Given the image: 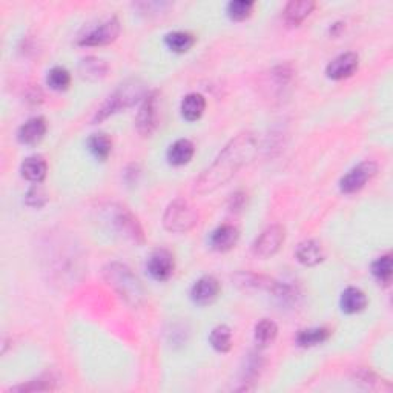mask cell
I'll return each instance as SVG.
<instances>
[{
  "label": "cell",
  "mask_w": 393,
  "mask_h": 393,
  "mask_svg": "<svg viewBox=\"0 0 393 393\" xmlns=\"http://www.w3.org/2000/svg\"><path fill=\"white\" fill-rule=\"evenodd\" d=\"M258 151V140L254 133H241L230 140L208 170L195 180L194 192L198 195L211 194L226 185L243 166L251 163Z\"/></svg>",
  "instance_id": "6da1fadb"
},
{
  "label": "cell",
  "mask_w": 393,
  "mask_h": 393,
  "mask_svg": "<svg viewBox=\"0 0 393 393\" xmlns=\"http://www.w3.org/2000/svg\"><path fill=\"white\" fill-rule=\"evenodd\" d=\"M103 278L106 284L114 289L118 297L124 299L129 306H133V308H139L145 301L143 284L128 266L116 263V261L106 265L103 267Z\"/></svg>",
  "instance_id": "7a4b0ae2"
},
{
  "label": "cell",
  "mask_w": 393,
  "mask_h": 393,
  "mask_svg": "<svg viewBox=\"0 0 393 393\" xmlns=\"http://www.w3.org/2000/svg\"><path fill=\"white\" fill-rule=\"evenodd\" d=\"M146 85L139 79H131L122 83L112 94L106 98V102L100 106L96 114V122H102L109 116L120 112L135 105L139 100L146 97Z\"/></svg>",
  "instance_id": "3957f363"
},
{
  "label": "cell",
  "mask_w": 393,
  "mask_h": 393,
  "mask_svg": "<svg viewBox=\"0 0 393 393\" xmlns=\"http://www.w3.org/2000/svg\"><path fill=\"white\" fill-rule=\"evenodd\" d=\"M198 223V212L186 200H174L163 215V226L174 234L188 232Z\"/></svg>",
  "instance_id": "277c9868"
},
{
  "label": "cell",
  "mask_w": 393,
  "mask_h": 393,
  "mask_svg": "<svg viewBox=\"0 0 393 393\" xmlns=\"http://www.w3.org/2000/svg\"><path fill=\"white\" fill-rule=\"evenodd\" d=\"M109 209L111 226L114 228L116 232L122 235L124 240L133 241L135 245H141L145 241V235H143V229L139 220L133 215V212L118 204L111 206Z\"/></svg>",
  "instance_id": "5b68a950"
},
{
  "label": "cell",
  "mask_w": 393,
  "mask_h": 393,
  "mask_svg": "<svg viewBox=\"0 0 393 393\" xmlns=\"http://www.w3.org/2000/svg\"><path fill=\"white\" fill-rule=\"evenodd\" d=\"M160 96L159 92H149L146 97L141 100L139 114H137V129L145 137L154 134V131L159 128L160 122Z\"/></svg>",
  "instance_id": "8992f818"
},
{
  "label": "cell",
  "mask_w": 393,
  "mask_h": 393,
  "mask_svg": "<svg viewBox=\"0 0 393 393\" xmlns=\"http://www.w3.org/2000/svg\"><path fill=\"white\" fill-rule=\"evenodd\" d=\"M286 230L280 224H272L267 229H265L257 239H255L252 245V254L257 258H269L275 255L280 247L284 243Z\"/></svg>",
  "instance_id": "52a82bcc"
},
{
  "label": "cell",
  "mask_w": 393,
  "mask_h": 393,
  "mask_svg": "<svg viewBox=\"0 0 393 393\" xmlns=\"http://www.w3.org/2000/svg\"><path fill=\"white\" fill-rule=\"evenodd\" d=\"M378 172V165L375 161L366 160L363 163L357 165L352 167L344 177L341 178L340 182V189L342 194H353V192H358L360 189H363L367 182L377 176Z\"/></svg>",
  "instance_id": "ba28073f"
},
{
  "label": "cell",
  "mask_w": 393,
  "mask_h": 393,
  "mask_svg": "<svg viewBox=\"0 0 393 393\" xmlns=\"http://www.w3.org/2000/svg\"><path fill=\"white\" fill-rule=\"evenodd\" d=\"M120 34V23L117 17H111L108 21L98 23L97 27L91 28L88 33L79 39V45L82 46H102L114 42Z\"/></svg>",
  "instance_id": "9c48e42d"
},
{
  "label": "cell",
  "mask_w": 393,
  "mask_h": 393,
  "mask_svg": "<svg viewBox=\"0 0 393 393\" xmlns=\"http://www.w3.org/2000/svg\"><path fill=\"white\" fill-rule=\"evenodd\" d=\"M148 272L151 273V277L157 282H165L170 278L174 269H176V260L174 255L166 251V249H157L154 251L148 258Z\"/></svg>",
  "instance_id": "30bf717a"
},
{
  "label": "cell",
  "mask_w": 393,
  "mask_h": 393,
  "mask_svg": "<svg viewBox=\"0 0 393 393\" xmlns=\"http://www.w3.org/2000/svg\"><path fill=\"white\" fill-rule=\"evenodd\" d=\"M358 55L355 53H344L335 57L326 68V74L332 80H342L355 74L358 70Z\"/></svg>",
  "instance_id": "8fae6325"
},
{
  "label": "cell",
  "mask_w": 393,
  "mask_h": 393,
  "mask_svg": "<svg viewBox=\"0 0 393 393\" xmlns=\"http://www.w3.org/2000/svg\"><path fill=\"white\" fill-rule=\"evenodd\" d=\"M220 283L215 277L206 275L198 280V282L192 286L191 297L192 301L200 306H208L214 303L215 299L220 295Z\"/></svg>",
  "instance_id": "7c38bea8"
},
{
  "label": "cell",
  "mask_w": 393,
  "mask_h": 393,
  "mask_svg": "<svg viewBox=\"0 0 393 393\" xmlns=\"http://www.w3.org/2000/svg\"><path fill=\"white\" fill-rule=\"evenodd\" d=\"M240 234L239 229L232 224H221L218 226L214 232L211 234V246L218 252H226L230 249L235 247L236 243H239Z\"/></svg>",
  "instance_id": "4fadbf2b"
},
{
  "label": "cell",
  "mask_w": 393,
  "mask_h": 393,
  "mask_svg": "<svg viewBox=\"0 0 393 393\" xmlns=\"http://www.w3.org/2000/svg\"><path fill=\"white\" fill-rule=\"evenodd\" d=\"M46 120L43 117H33L27 123H23L18 129V140L23 145H36L46 134Z\"/></svg>",
  "instance_id": "5bb4252c"
},
{
  "label": "cell",
  "mask_w": 393,
  "mask_h": 393,
  "mask_svg": "<svg viewBox=\"0 0 393 393\" xmlns=\"http://www.w3.org/2000/svg\"><path fill=\"white\" fill-rule=\"evenodd\" d=\"M295 257L304 266H316L324 260V249L320 241L306 240L298 245Z\"/></svg>",
  "instance_id": "9a60e30c"
},
{
  "label": "cell",
  "mask_w": 393,
  "mask_h": 393,
  "mask_svg": "<svg viewBox=\"0 0 393 393\" xmlns=\"http://www.w3.org/2000/svg\"><path fill=\"white\" fill-rule=\"evenodd\" d=\"M194 143L188 139H180L174 141L170 149H167V161L174 166H183L189 163L191 159L194 157Z\"/></svg>",
  "instance_id": "2e32d148"
},
{
  "label": "cell",
  "mask_w": 393,
  "mask_h": 393,
  "mask_svg": "<svg viewBox=\"0 0 393 393\" xmlns=\"http://www.w3.org/2000/svg\"><path fill=\"white\" fill-rule=\"evenodd\" d=\"M46 171L48 165L45 159L40 157V155H31V157L23 160V163L21 166L22 177L33 183H40L42 180L46 177Z\"/></svg>",
  "instance_id": "e0dca14e"
},
{
  "label": "cell",
  "mask_w": 393,
  "mask_h": 393,
  "mask_svg": "<svg viewBox=\"0 0 393 393\" xmlns=\"http://www.w3.org/2000/svg\"><path fill=\"white\" fill-rule=\"evenodd\" d=\"M340 306L344 314H358L367 306V297L361 289L358 288H347L341 294Z\"/></svg>",
  "instance_id": "ac0fdd59"
},
{
  "label": "cell",
  "mask_w": 393,
  "mask_h": 393,
  "mask_svg": "<svg viewBox=\"0 0 393 393\" xmlns=\"http://www.w3.org/2000/svg\"><path fill=\"white\" fill-rule=\"evenodd\" d=\"M314 8L315 3L312 0H292L284 8V21L289 25H299Z\"/></svg>",
  "instance_id": "d6986e66"
},
{
  "label": "cell",
  "mask_w": 393,
  "mask_h": 393,
  "mask_svg": "<svg viewBox=\"0 0 393 393\" xmlns=\"http://www.w3.org/2000/svg\"><path fill=\"white\" fill-rule=\"evenodd\" d=\"M106 72H108V65H106V62L102 59L86 57L82 59V62L79 64L80 77L85 80H91V82L103 79Z\"/></svg>",
  "instance_id": "ffe728a7"
},
{
  "label": "cell",
  "mask_w": 393,
  "mask_h": 393,
  "mask_svg": "<svg viewBox=\"0 0 393 393\" xmlns=\"http://www.w3.org/2000/svg\"><path fill=\"white\" fill-rule=\"evenodd\" d=\"M180 109H182V116L186 120L195 122L203 116L206 109V100L202 94H198V92H191V94L183 98L182 108Z\"/></svg>",
  "instance_id": "44dd1931"
},
{
  "label": "cell",
  "mask_w": 393,
  "mask_h": 393,
  "mask_svg": "<svg viewBox=\"0 0 393 393\" xmlns=\"http://www.w3.org/2000/svg\"><path fill=\"white\" fill-rule=\"evenodd\" d=\"M330 338V330L326 327H316V329H304L299 330L297 335V342L301 347H312L318 346L321 342L327 341Z\"/></svg>",
  "instance_id": "7402d4cb"
},
{
  "label": "cell",
  "mask_w": 393,
  "mask_h": 393,
  "mask_svg": "<svg viewBox=\"0 0 393 393\" xmlns=\"http://www.w3.org/2000/svg\"><path fill=\"white\" fill-rule=\"evenodd\" d=\"M86 145H88V149L91 151V154L94 155L97 160H102V161L108 159L111 151H112V141H111L109 137L103 133L92 134L88 139V143H86Z\"/></svg>",
  "instance_id": "603a6c76"
},
{
  "label": "cell",
  "mask_w": 393,
  "mask_h": 393,
  "mask_svg": "<svg viewBox=\"0 0 393 393\" xmlns=\"http://www.w3.org/2000/svg\"><path fill=\"white\" fill-rule=\"evenodd\" d=\"M166 45L170 49H172L174 53H186L194 46L195 37L191 33H186V31H174L166 36Z\"/></svg>",
  "instance_id": "cb8c5ba5"
},
{
  "label": "cell",
  "mask_w": 393,
  "mask_h": 393,
  "mask_svg": "<svg viewBox=\"0 0 393 393\" xmlns=\"http://www.w3.org/2000/svg\"><path fill=\"white\" fill-rule=\"evenodd\" d=\"M277 335H278L277 324L272 320H267V318L261 320L257 326H255L254 338H255V342H257V344L261 347L269 346L271 342H273V340L277 338Z\"/></svg>",
  "instance_id": "d4e9b609"
},
{
  "label": "cell",
  "mask_w": 393,
  "mask_h": 393,
  "mask_svg": "<svg viewBox=\"0 0 393 393\" xmlns=\"http://www.w3.org/2000/svg\"><path fill=\"white\" fill-rule=\"evenodd\" d=\"M211 346L217 352H228L232 347V332L228 326H217L209 336Z\"/></svg>",
  "instance_id": "484cf974"
},
{
  "label": "cell",
  "mask_w": 393,
  "mask_h": 393,
  "mask_svg": "<svg viewBox=\"0 0 393 393\" xmlns=\"http://www.w3.org/2000/svg\"><path fill=\"white\" fill-rule=\"evenodd\" d=\"M46 82L55 91H65L71 83V74L64 66H54L48 72Z\"/></svg>",
  "instance_id": "4316f807"
},
{
  "label": "cell",
  "mask_w": 393,
  "mask_h": 393,
  "mask_svg": "<svg viewBox=\"0 0 393 393\" xmlns=\"http://www.w3.org/2000/svg\"><path fill=\"white\" fill-rule=\"evenodd\" d=\"M392 271H393V263L390 255H384V257H379L375 263L372 265V273L379 283L389 284L392 280Z\"/></svg>",
  "instance_id": "83f0119b"
},
{
  "label": "cell",
  "mask_w": 393,
  "mask_h": 393,
  "mask_svg": "<svg viewBox=\"0 0 393 393\" xmlns=\"http://www.w3.org/2000/svg\"><path fill=\"white\" fill-rule=\"evenodd\" d=\"M261 367H263V360H261V355H258V353L249 355L247 360H246L245 369H243L241 383H245V384L254 383L260 375Z\"/></svg>",
  "instance_id": "f1b7e54d"
},
{
  "label": "cell",
  "mask_w": 393,
  "mask_h": 393,
  "mask_svg": "<svg viewBox=\"0 0 393 393\" xmlns=\"http://www.w3.org/2000/svg\"><path fill=\"white\" fill-rule=\"evenodd\" d=\"M254 8V2L249 0H234V2L228 3V16L232 21H245L251 16Z\"/></svg>",
  "instance_id": "f546056e"
},
{
  "label": "cell",
  "mask_w": 393,
  "mask_h": 393,
  "mask_svg": "<svg viewBox=\"0 0 393 393\" xmlns=\"http://www.w3.org/2000/svg\"><path fill=\"white\" fill-rule=\"evenodd\" d=\"M46 203V194L39 183H36L27 194V204L31 208H42Z\"/></svg>",
  "instance_id": "4dcf8cb0"
},
{
  "label": "cell",
  "mask_w": 393,
  "mask_h": 393,
  "mask_svg": "<svg viewBox=\"0 0 393 393\" xmlns=\"http://www.w3.org/2000/svg\"><path fill=\"white\" fill-rule=\"evenodd\" d=\"M53 389H54V385H53L51 378H40V379H37V381H29V384L17 385V388H14L12 390L14 392H29V390L40 392V390H53Z\"/></svg>",
  "instance_id": "1f68e13d"
},
{
  "label": "cell",
  "mask_w": 393,
  "mask_h": 393,
  "mask_svg": "<svg viewBox=\"0 0 393 393\" xmlns=\"http://www.w3.org/2000/svg\"><path fill=\"white\" fill-rule=\"evenodd\" d=\"M246 195L245 194H241V192H236L235 195H232V200H230V209H235V211H240L243 206H245V202H246Z\"/></svg>",
  "instance_id": "d6a6232c"
}]
</instances>
